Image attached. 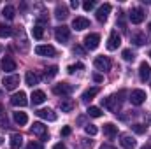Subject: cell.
I'll return each mask as SVG.
<instances>
[{
	"label": "cell",
	"mask_w": 151,
	"mask_h": 149,
	"mask_svg": "<svg viewBox=\"0 0 151 149\" xmlns=\"http://www.w3.org/2000/svg\"><path fill=\"white\" fill-rule=\"evenodd\" d=\"M104 135H106L107 139H114V137L118 135V126L113 125V123H106V125H104Z\"/></svg>",
	"instance_id": "20"
},
{
	"label": "cell",
	"mask_w": 151,
	"mask_h": 149,
	"mask_svg": "<svg viewBox=\"0 0 151 149\" xmlns=\"http://www.w3.org/2000/svg\"><path fill=\"white\" fill-rule=\"evenodd\" d=\"M84 132H86L88 135H97V133H99V128H97L95 125H86V126H84Z\"/></svg>",
	"instance_id": "35"
},
{
	"label": "cell",
	"mask_w": 151,
	"mask_h": 149,
	"mask_svg": "<svg viewBox=\"0 0 151 149\" xmlns=\"http://www.w3.org/2000/svg\"><path fill=\"white\" fill-rule=\"evenodd\" d=\"M2 16H4L5 19H14V16H16V9H14L12 5H5L4 11H2Z\"/></svg>",
	"instance_id": "28"
},
{
	"label": "cell",
	"mask_w": 151,
	"mask_h": 149,
	"mask_svg": "<svg viewBox=\"0 0 151 149\" xmlns=\"http://www.w3.org/2000/svg\"><path fill=\"white\" fill-rule=\"evenodd\" d=\"M119 44H121V37H119V34L116 30H113L109 34V39H107V49L109 51H114V49L119 47Z\"/></svg>",
	"instance_id": "8"
},
{
	"label": "cell",
	"mask_w": 151,
	"mask_h": 149,
	"mask_svg": "<svg viewBox=\"0 0 151 149\" xmlns=\"http://www.w3.org/2000/svg\"><path fill=\"white\" fill-rule=\"evenodd\" d=\"M150 58H151V51H150Z\"/></svg>",
	"instance_id": "47"
},
{
	"label": "cell",
	"mask_w": 151,
	"mask_h": 149,
	"mask_svg": "<svg viewBox=\"0 0 151 149\" xmlns=\"http://www.w3.org/2000/svg\"><path fill=\"white\" fill-rule=\"evenodd\" d=\"M144 18H146V14H144V11H142V9H132V12H130V21H132L134 25L142 23V21H144Z\"/></svg>",
	"instance_id": "14"
},
{
	"label": "cell",
	"mask_w": 151,
	"mask_h": 149,
	"mask_svg": "<svg viewBox=\"0 0 151 149\" xmlns=\"http://www.w3.org/2000/svg\"><path fill=\"white\" fill-rule=\"evenodd\" d=\"M144 100H146V91H144V90H134V91L130 93V102H132L134 105H141Z\"/></svg>",
	"instance_id": "10"
},
{
	"label": "cell",
	"mask_w": 151,
	"mask_h": 149,
	"mask_svg": "<svg viewBox=\"0 0 151 149\" xmlns=\"http://www.w3.org/2000/svg\"><path fill=\"white\" fill-rule=\"evenodd\" d=\"M11 104H12L14 107H25V105L28 104V100H27V93H25V91H18V93H14V95L11 97Z\"/></svg>",
	"instance_id": "5"
},
{
	"label": "cell",
	"mask_w": 151,
	"mask_h": 149,
	"mask_svg": "<svg viewBox=\"0 0 151 149\" xmlns=\"http://www.w3.org/2000/svg\"><path fill=\"white\" fill-rule=\"evenodd\" d=\"M55 16H56L58 19H67V16H69V9H67V5L58 4L56 9H55Z\"/></svg>",
	"instance_id": "22"
},
{
	"label": "cell",
	"mask_w": 151,
	"mask_h": 149,
	"mask_svg": "<svg viewBox=\"0 0 151 149\" xmlns=\"http://www.w3.org/2000/svg\"><path fill=\"white\" fill-rule=\"evenodd\" d=\"M12 117H14V121H16L19 126H23V125H27V123H28V116H27L25 112H19V111L14 112V114H12Z\"/></svg>",
	"instance_id": "26"
},
{
	"label": "cell",
	"mask_w": 151,
	"mask_h": 149,
	"mask_svg": "<svg viewBox=\"0 0 151 149\" xmlns=\"http://www.w3.org/2000/svg\"><path fill=\"white\" fill-rule=\"evenodd\" d=\"M55 37H56V40H58V42L65 44V42L70 39V28H69V27H65V25L58 27V28L55 30Z\"/></svg>",
	"instance_id": "3"
},
{
	"label": "cell",
	"mask_w": 151,
	"mask_h": 149,
	"mask_svg": "<svg viewBox=\"0 0 151 149\" xmlns=\"http://www.w3.org/2000/svg\"><path fill=\"white\" fill-rule=\"evenodd\" d=\"M32 133L34 135H37V137H40L42 140H46L47 139V126L44 125V123H34L32 125Z\"/></svg>",
	"instance_id": "6"
},
{
	"label": "cell",
	"mask_w": 151,
	"mask_h": 149,
	"mask_svg": "<svg viewBox=\"0 0 151 149\" xmlns=\"http://www.w3.org/2000/svg\"><path fill=\"white\" fill-rule=\"evenodd\" d=\"M53 149H67V146H65L63 142H58V144H55V146H53Z\"/></svg>",
	"instance_id": "41"
},
{
	"label": "cell",
	"mask_w": 151,
	"mask_h": 149,
	"mask_svg": "<svg viewBox=\"0 0 151 149\" xmlns=\"http://www.w3.org/2000/svg\"><path fill=\"white\" fill-rule=\"evenodd\" d=\"M83 69H84V65H83V63H74V65H69L67 72H69V74H74L76 70H83Z\"/></svg>",
	"instance_id": "36"
},
{
	"label": "cell",
	"mask_w": 151,
	"mask_h": 149,
	"mask_svg": "<svg viewBox=\"0 0 151 149\" xmlns=\"http://www.w3.org/2000/svg\"><path fill=\"white\" fill-rule=\"evenodd\" d=\"M35 53H37L39 56H55L56 49L53 46H49V44H40V46L35 47Z\"/></svg>",
	"instance_id": "9"
},
{
	"label": "cell",
	"mask_w": 151,
	"mask_h": 149,
	"mask_svg": "<svg viewBox=\"0 0 151 149\" xmlns=\"http://www.w3.org/2000/svg\"><path fill=\"white\" fill-rule=\"evenodd\" d=\"M32 34H34V37H35V39H42V37H44L42 25H35V27H34V30H32Z\"/></svg>",
	"instance_id": "32"
},
{
	"label": "cell",
	"mask_w": 151,
	"mask_h": 149,
	"mask_svg": "<svg viewBox=\"0 0 151 149\" xmlns=\"http://www.w3.org/2000/svg\"><path fill=\"white\" fill-rule=\"evenodd\" d=\"M11 148L12 149H19L23 146V137H21V133H12L11 135Z\"/></svg>",
	"instance_id": "24"
},
{
	"label": "cell",
	"mask_w": 151,
	"mask_h": 149,
	"mask_svg": "<svg viewBox=\"0 0 151 149\" xmlns=\"http://www.w3.org/2000/svg\"><path fill=\"white\" fill-rule=\"evenodd\" d=\"M2 114H4V105L0 104V117H2Z\"/></svg>",
	"instance_id": "45"
},
{
	"label": "cell",
	"mask_w": 151,
	"mask_h": 149,
	"mask_svg": "<svg viewBox=\"0 0 151 149\" xmlns=\"http://www.w3.org/2000/svg\"><path fill=\"white\" fill-rule=\"evenodd\" d=\"M0 67H2L4 72H12V70H16V62H14L11 56H5V58L0 62Z\"/></svg>",
	"instance_id": "15"
},
{
	"label": "cell",
	"mask_w": 151,
	"mask_h": 149,
	"mask_svg": "<svg viewBox=\"0 0 151 149\" xmlns=\"http://www.w3.org/2000/svg\"><path fill=\"white\" fill-rule=\"evenodd\" d=\"M27 149H44V146L40 142H37V140H32V142H28Z\"/></svg>",
	"instance_id": "37"
},
{
	"label": "cell",
	"mask_w": 151,
	"mask_h": 149,
	"mask_svg": "<svg viewBox=\"0 0 151 149\" xmlns=\"http://www.w3.org/2000/svg\"><path fill=\"white\" fill-rule=\"evenodd\" d=\"M72 28L77 30V32H81L84 28H90V19H86L83 16H77V18H74V21H72Z\"/></svg>",
	"instance_id": "13"
},
{
	"label": "cell",
	"mask_w": 151,
	"mask_h": 149,
	"mask_svg": "<svg viewBox=\"0 0 151 149\" xmlns=\"http://www.w3.org/2000/svg\"><path fill=\"white\" fill-rule=\"evenodd\" d=\"M70 7H72V9H77V7H79V2H77V0H72V2H70Z\"/></svg>",
	"instance_id": "42"
},
{
	"label": "cell",
	"mask_w": 151,
	"mask_h": 149,
	"mask_svg": "<svg viewBox=\"0 0 151 149\" xmlns=\"http://www.w3.org/2000/svg\"><path fill=\"white\" fill-rule=\"evenodd\" d=\"M99 42H100V35L99 34H88L84 37V47L90 49V51H93V49L99 47Z\"/></svg>",
	"instance_id": "4"
},
{
	"label": "cell",
	"mask_w": 151,
	"mask_h": 149,
	"mask_svg": "<svg viewBox=\"0 0 151 149\" xmlns=\"http://www.w3.org/2000/svg\"><path fill=\"white\" fill-rule=\"evenodd\" d=\"M119 144H121V148H125V149H134L135 146H137L135 139H134V137H130V135H123V137H121V140H119Z\"/></svg>",
	"instance_id": "21"
},
{
	"label": "cell",
	"mask_w": 151,
	"mask_h": 149,
	"mask_svg": "<svg viewBox=\"0 0 151 149\" xmlns=\"http://www.w3.org/2000/svg\"><path fill=\"white\" fill-rule=\"evenodd\" d=\"M30 102H32L34 105H40V104H44V102H46V93L40 91V90H35V91L32 93V97H30Z\"/></svg>",
	"instance_id": "16"
},
{
	"label": "cell",
	"mask_w": 151,
	"mask_h": 149,
	"mask_svg": "<svg viewBox=\"0 0 151 149\" xmlns=\"http://www.w3.org/2000/svg\"><path fill=\"white\" fill-rule=\"evenodd\" d=\"M39 81H40V77H39L35 72H27V75H25V82H27V86H35V84H39Z\"/></svg>",
	"instance_id": "23"
},
{
	"label": "cell",
	"mask_w": 151,
	"mask_h": 149,
	"mask_svg": "<svg viewBox=\"0 0 151 149\" xmlns=\"http://www.w3.org/2000/svg\"><path fill=\"white\" fill-rule=\"evenodd\" d=\"M132 42L135 44V46H144L146 42H148V39L144 34H141V32H137V34H134L132 35Z\"/></svg>",
	"instance_id": "27"
},
{
	"label": "cell",
	"mask_w": 151,
	"mask_h": 149,
	"mask_svg": "<svg viewBox=\"0 0 151 149\" xmlns=\"http://www.w3.org/2000/svg\"><path fill=\"white\" fill-rule=\"evenodd\" d=\"M93 79H95L97 82H102V75H100V74H95V75H93Z\"/></svg>",
	"instance_id": "43"
},
{
	"label": "cell",
	"mask_w": 151,
	"mask_h": 149,
	"mask_svg": "<svg viewBox=\"0 0 151 149\" xmlns=\"http://www.w3.org/2000/svg\"><path fill=\"white\" fill-rule=\"evenodd\" d=\"M132 130H134L135 133H139V135L146 133V126H144V125H141V123H135V125H132Z\"/></svg>",
	"instance_id": "33"
},
{
	"label": "cell",
	"mask_w": 151,
	"mask_h": 149,
	"mask_svg": "<svg viewBox=\"0 0 151 149\" xmlns=\"http://www.w3.org/2000/svg\"><path fill=\"white\" fill-rule=\"evenodd\" d=\"M60 109H62V112H72V109H74V100L72 98H62Z\"/></svg>",
	"instance_id": "25"
},
{
	"label": "cell",
	"mask_w": 151,
	"mask_h": 149,
	"mask_svg": "<svg viewBox=\"0 0 151 149\" xmlns=\"http://www.w3.org/2000/svg\"><path fill=\"white\" fill-rule=\"evenodd\" d=\"M99 91H100V90H99L97 86H95V88H90V90H86V91L83 93V97H81V100H83L84 104H88L90 100H93V98H95V97L99 95Z\"/></svg>",
	"instance_id": "19"
},
{
	"label": "cell",
	"mask_w": 151,
	"mask_h": 149,
	"mask_svg": "<svg viewBox=\"0 0 151 149\" xmlns=\"http://www.w3.org/2000/svg\"><path fill=\"white\" fill-rule=\"evenodd\" d=\"M121 56H123V60H125V62H134V58H135V54L132 53V49H123Z\"/></svg>",
	"instance_id": "31"
},
{
	"label": "cell",
	"mask_w": 151,
	"mask_h": 149,
	"mask_svg": "<svg viewBox=\"0 0 151 149\" xmlns=\"http://www.w3.org/2000/svg\"><path fill=\"white\" fill-rule=\"evenodd\" d=\"M0 95H2V91H0Z\"/></svg>",
	"instance_id": "49"
},
{
	"label": "cell",
	"mask_w": 151,
	"mask_h": 149,
	"mask_svg": "<svg viewBox=\"0 0 151 149\" xmlns=\"http://www.w3.org/2000/svg\"><path fill=\"white\" fill-rule=\"evenodd\" d=\"M86 114H88L90 117H100V116H102V109H100V107H95V105H91V107H88Z\"/></svg>",
	"instance_id": "29"
},
{
	"label": "cell",
	"mask_w": 151,
	"mask_h": 149,
	"mask_svg": "<svg viewBox=\"0 0 151 149\" xmlns=\"http://www.w3.org/2000/svg\"><path fill=\"white\" fill-rule=\"evenodd\" d=\"M150 30H151V23H150Z\"/></svg>",
	"instance_id": "48"
},
{
	"label": "cell",
	"mask_w": 151,
	"mask_h": 149,
	"mask_svg": "<svg viewBox=\"0 0 151 149\" xmlns=\"http://www.w3.org/2000/svg\"><path fill=\"white\" fill-rule=\"evenodd\" d=\"M2 142H4V140H2V137H0V144H2Z\"/></svg>",
	"instance_id": "46"
},
{
	"label": "cell",
	"mask_w": 151,
	"mask_h": 149,
	"mask_svg": "<svg viewBox=\"0 0 151 149\" xmlns=\"http://www.w3.org/2000/svg\"><path fill=\"white\" fill-rule=\"evenodd\" d=\"M100 149H116V148H113V146H102Z\"/></svg>",
	"instance_id": "44"
},
{
	"label": "cell",
	"mask_w": 151,
	"mask_h": 149,
	"mask_svg": "<svg viewBox=\"0 0 151 149\" xmlns=\"http://www.w3.org/2000/svg\"><path fill=\"white\" fill-rule=\"evenodd\" d=\"M72 90H74V88H72L69 82H58V84L53 86V93L58 95V97H67V95L72 93Z\"/></svg>",
	"instance_id": "2"
},
{
	"label": "cell",
	"mask_w": 151,
	"mask_h": 149,
	"mask_svg": "<svg viewBox=\"0 0 151 149\" xmlns=\"http://www.w3.org/2000/svg\"><path fill=\"white\" fill-rule=\"evenodd\" d=\"M139 77H141V81H148L151 77V67L146 62H142V63L139 65Z\"/></svg>",
	"instance_id": "17"
},
{
	"label": "cell",
	"mask_w": 151,
	"mask_h": 149,
	"mask_svg": "<svg viewBox=\"0 0 151 149\" xmlns=\"http://www.w3.org/2000/svg\"><path fill=\"white\" fill-rule=\"evenodd\" d=\"M70 132H72V130H70V126H63V128H62V135H63V137H69V135H70Z\"/></svg>",
	"instance_id": "40"
},
{
	"label": "cell",
	"mask_w": 151,
	"mask_h": 149,
	"mask_svg": "<svg viewBox=\"0 0 151 149\" xmlns=\"http://www.w3.org/2000/svg\"><path fill=\"white\" fill-rule=\"evenodd\" d=\"M4 88L5 90H16L18 88V84H19V75H7V77H4Z\"/></svg>",
	"instance_id": "11"
},
{
	"label": "cell",
	"mask_w": 151,
	"mask_h": 149,
	"mask_svg": "<svg viewBox=\"0 0 151 149\" xmlns=\"http://www.w3.org/2000/svg\"><path fill=\"white\" fill-rule=\"evenodd\" d=\"M12 35V28L9 25H0V39L11 37Z\"/></svg>",
	"instance_id": "30"
},
{
	"label": "cell",
	"mask_w": 151,
	"mask_h": 149,
	"mask_svg": "<svg viewBox=\"0 0 151 149\" xmlns=\"http://www.w3.org/2000/svg\"><path fill=\"white\" fill-rule=\"evenodd\" d=\"M102 105L106 109H109L111 112H116L119 111V105H121V100H118V95H111L107 98H102Z\"/></svg>",
	"instance_id": "1"
},
{
	"label": "cell",
	"mask_w": 151,
	"mask_h": 149,
	"mask_svg": "<svg viewBox=\"0 0 151 149\" xmlns=\"http://www.w3.org/2000/svg\"><path fill=\"white\" fill-rule=\"evenodd\" d=\"M95 69H97V70H102V72L111 70V60H109L107 56H99V58H95Z\"/></svg>",
	"instance_id": "7"
},
{
	"label": "cell",
	"mask_w": 151,
	"mask_h": 149,
	"mask_svg": "<svg viewBox=\"0 0 151 149\" xmlns=\"http://www.w3.org/2000/svg\"><path fill=\"white\" fill-rule=\"evenodd\" d=\"M83 9H84V11H91V9H95V2H93V0H86V2L83 4Z\"/></svg>",
	"instance_id": "38"
},
{
	"label": "cell",
	"mask_w": 151,
	"mask_h": 149,
	"mask_svg": "<svg viewBox=\"0 0 151 149\" xmlns=\"http://www.w3.org/2000/svg\"><path fill=\"white\" fill-rule=\"evenodd\" d=\"M39 117H42V119H47V121H56V112L51 111V109H39L37 112Z\"/></svg>",
	"instance_id": "18"
},
{
	"label": "cell",
	"mask_w": 151,
	"mask_h": 149,
	"mask_svg": "<svg viewBox=\"0 0 151 149\" xmlns=\"http://www.w3.org/2000/svg\"><path fill=\"white\" fill-rule=\"evenodd\" d=\"M72 53H74V54H79V56H84L86 51H84V47H81V46H74V47H72Z\"/></svg>",
	"instance_id": "39"
},
{
	"label": "cell",
	"mask_w": 151,
	"mask_h": 149,
	"mask_svg": "<svg viewBox=\"0 0 151 149\" xmlns=\"http://www.w3.org/2000/svg\"><path fill=\"white\" fill-rule=\"evenodd\" d=\"M56 74H58V67H49V69H46V72H44L46 79H51V77H55Z\"/></svg>",
	"instance_id": "34"
},
{
	"label": "cell",
	"mask_w": 151,
	"mask_h": 149,
	"mask_svg": "<svg viewBox=\"0 0 151 149\" xmlns=\"http://www.w3.org/2000/svg\"><path fill=\"white\" fill-rule=\"evenodd\" d=\"M111 4H104V5H100L99 9H97V19L100 21V23H104L106 19H107V16H109V12H111Z\"/></svg>",
	"instance_id": "12"
}]
</instances>
